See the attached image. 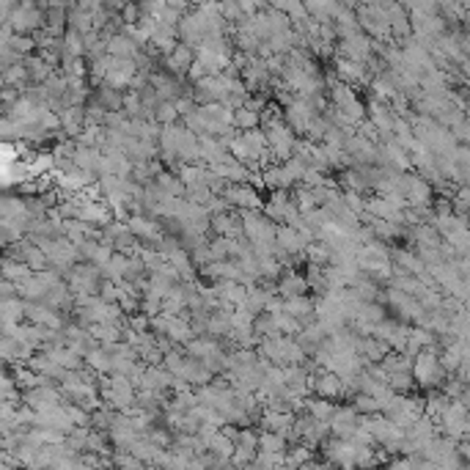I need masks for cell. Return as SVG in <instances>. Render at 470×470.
Here are the masks:
<instances>
[{"mask_svg": "<svg viewBox=\"0 0 470 470\" xmlns=\"http://www.w3.org/2000/svg\"><path fill=\"white\" fill-rule=\"evenodd\" d=\"M341 195H344L346 209H349L352 215H358V218H363V215H366V198H363L360 192H341Z\"/></svg>", "mask_w": 470, "mask_h": 470, "instance_id": "b9f144b4", "label": "cell"}, {"mask_svg": "<svg viewBox=\"0 0 470 470\" xmlns=\"http://www.w3.org/2000/svg\"><path fill=\"white\" fill-rule=\"evenodd\" d=\"M308 264H313V267H330V261H333V251L325 245V242H311L308 245V251H306V256H303Z\"/></svg>", "mask_w": 470, "mask_h": 470, "instance_id": "4316f807", "label": "cell"}, {"mask_svg": "<svg viewBox=\"0 0 470 470\" xmlns=\"http://www.w3.org/2000/svg\"><path fill=\"white\" fill-rule=\"evenodd\" d=\"M220 14H223V20L226 22H231V25H237L245 14H242V6L240 3H234V0H228V3H220Z\"/></svg>", "mask_w": 470, "mask_h": 470, "instance_id": "7bdbcfd3", "label": "cell"}, {"mask_svg": "<svg viewBox=\"0 0 470 470\" xmlns=\"http://www.w3.org/2000/svg\"><path fill=\"white\" fill-rule=\"evenodd\" d=\"M339 470H355V465H341Z\"/></svg>", "mask_w": 470, "mask_h": 470, "instance_id": "680465c9", "label": "cell"}, {"mask_svg": "<svg viewBox=\"0 0 470 470\" xmlns=\"http://www.w3.org/2000/svg\"><path fill=\"white\" fill-rule=\"evenodd\" d=\"M283 165L289 168V174L294 176V182H297V185H303V176H306L308 165H306L303 159H297V157H292V159H289V162H283Z\"/></svg>", "mask_w": 470, "mask_h": 470, "instance_id": "c3c4849f", "label": "cell"}, {"mask_svg": "<svg viewBox=\"0 0 470 470\" xmlns=\"http://www.w3.org/2000/svg\"><path fill=\"white\" fill-rule=\"evenodd\" d=\"M204 443H207V451H209L212 457L223 459V462H231L234 454H237V443L228 438L226 432H215L212 438H207Z\"/></svg>", "mask_w": 470, "mask_h": 470, "instance_id": "ffe728a7", "label": "cell"}, {"mask_svg": "<svg viewBox=\"0 0 470 470\" xmlns=\"http://www.w3.org/2000/svg\"><path fill=\"white\" fill-rule=\"evenodd\" d=\"M0 270H3V281H25V278H31L33 270L25 264V261H17V259H8V256H3V264H0Z\"/></svg>", "mask_w": 470, "mask_h": 470, "instance_id": "603a6c76", "label": "cell"}, {"mask_svg": "<svg viewBox=\"0 0 470 470\" xmlns=\"http://www.w3.org/2000/svg\"><path fill=\"white\" fill-rule=\"evenodd\" d=\"M209 253L215 261H226L228 259V240L226 237H212L209 240Z\"/></svg>", "mask_w": 470, "mask_h": 470, "instance_id": "7dc6e473", "label": "cell"}, {"mask_svg": "<svg viewBox=\"0 0 470 470\" xmlns=\"http://www.w3.org/2000/svg\"><path fill=\"white\" fill-rule=\"evenodd\" d=\"M294 418H297L294 412H275V410H261V415H259L264 432H275V435H283V438L292 435Z\"/></svg>", "mask_w": 470, "mask_h": 470, "instance_id": "5bb4252c", "label": "cell"}, {"mask_svg": "<svg viewBox=\"0 0 470 470\" xmlns=\"http://www.w3.org/2000/svg\"><path fill=\"white\" fill-rule=\"evenodd\" d=\"M377 50V41L374 39H369L366 33H355V36H349V39H341V44H339V56L341 58H349V61L355 63H369L374 56Z\"/></svg>", "mask_w": 470, "mask_h": 470, "instance_id": "3957f363", "label": "cell"}, {"mask_svg": "<svg viewBox=\"0 0 470 470\" xmlns=\"http://www.w3.org/2000/svg\"><path fill=\"white\" fill-rule=\"evenodd\" d=\"M283 119H286V124L292 126L297 135H308V126H311V122L316 119V113L308 107V102H306V99L294 96V99L286 105Z\"/></svg>", "mask_w": 470, "mask_h": 470, "instance_id": "8992f818", "label": "cell"}, {"mask_svg": "<svg viewBox=\"0 0 470 470\" xmlns=\"http://www.w3.org/2000/svg\"><path fill=\"white\" fill-rule=\"evenodd\" d=\"M385 470H412V457H399V459L388 462Z\"/></svg>", "mask_w": 470, "mask_h": 470, "instance_id": "9f6ffc18", "label": "cell"}, {"mask_svg": "<svg viewBox=\"0 0 470 470\" xmlns=\"http://www.w3.org/2000/svg\"><path fill=\"white\" fill-rule=\"evenodd\" d=\"M228 204H231V209H237V212H248V209H264V201H261V192L251 185H231V188L226 190V195H223Z\"/></svg>", "mask_w": 470, "mask_h": 470, "instance_id": "277c9868", "label": "cell"}, {"mask_svg": "<svg viewBox=\"0 0 470 470\" xmlns=\"http://www.w3.org/2000/svg\"><path fill=\"white\" fill-rule=\"evenodd\" d=\"M308 6V14H311L316 22H336V17H339V11H341V3H336V0H327V3H306Z\"/></svg>", "mask_w": 470, "mask_h": 470, "instance_id": "cb8c5ba5", "label": "cell"}, {"mask_svg": "<svg viewBox=\"0 0 470 470\" xmlns=\"http://www.w3.org/2000/svg\"><path fill=\"white\" fill-rule=\"evenodd\" d=\"M86 369L96 372L99 377L113 374V355H110V352H107V349H105L102 344L94 346V349L86 355Z\"/></svg>", "mask_w": 470, "mask_h": 470, "instance_id": "44dd1931", "label": "cell"}, {"mask_svg": "<svg viewBox=\"0 0 470 470\" xmlns=\"http://www.w3.org/2000/svg\"><path fill=\"white\" fill-rule=\"evenodd\" d=\"M141 313H146L149 319H155L162 313V300H157V297H143V303H141Z\"/></svg>", "mask_w": 470, "mask_h": 470, "instance_id": "f907efd6", "label": "cell"}, {"mask_svg": "<svg viewBox=\"0 0 470 470\" xmlns=\"http://www.w3.org/2000/svg\"><path fill=\"white\" fill-rule=\"evenodd\" d=\"M212 190H209V185L204 182V185H198V188H188V192H185V198H188L190 204H195V207H207L209 201H212Z\"/></svg>", "mask_w": 470, "mask_h": 470, "instance_id": "ab89813d", "label": "cell"}, {"mask_svg": "<svg viewBox=\"0 0 470 470\" xmlns=\"http://www.w3.org/2000/svg\"><path fill=\"white\" fill-rule=\"evenodd\" d=\"M20 292H17V283L14 281H3L0 283V300H17Z\"/></svg>", "mask_w": 470, "mask_h": 470, "instance_id": "11a10c76", "label": "cell"}, {"mask_svg": "<svg viewBox=\"0 0 470 470\" xmlns=\"http://www.w3.org/2000/svg\"><path fill=\"white\" fill-rule=\"evenodd\" d=\"M313 391H316V396H319V399H327V402L346 396L341 377L333 374V372H327V369H319V372L313 374Z\"/></svg>", "mask_w": 470, "mask_h": 470, "instance_id": "30bf717a", "label": "cell"}, {"mask_svg": "<svg viewBox=\"0 0 470 470\" xmlns=\"http://www.w3.org/2000/svg\"><path fill=\"white\" fill-rule=\"evenodd\" d=\"M105 47H107V56H113V58H122V61H135L138 56H141V47L126 36V33H116V36H110L107 41H105Z\"/></svg>", "mask_w": 470, "mask_h": 470, "instance_id": "e0dca14e", "label": "cell"}, {"mask_svg": "<svg viewBox=\"0 0 470 470\" xmlns=\"http://www.w3.org/2000/svg\"><path fill=\"white\" fill-rule=\"evenodd\" d=\"M182 116H179V110H176V105L174 102H162L159 107H157V124L159 126H171L176 124Z\"/></svg>", "mask_w": 470, "mask_h": 470, "instance_id": "f35d334b", "label": "cell"}, {"mask_svg": "<svg viewBox=\"0 0 470 470\" xmlns=\"http://www.w3.org/2000/svg\"><path fill=\"white\" fill-rule=\"evenodd\" d=\"M306 412L311 415L313 421H319V424H330L333 421V415H336V405L333 402H327V399H308V407Z\"/></svg>", "mask_w": 470, "mask_h": 470, "instance_id": "d4e9b609", "label": "cell"}, {"mask_svg": "<svg viewBox=\"0 0 470 470\" xmlns=\"http://www.w3.org/2000/svg\"><path fill=\"white\" fill-rule=\"evenodd\" d=\"M179 179L185 182V188H198L207 182V165H182L179 168Z\"/></svg>", "mask_w": 470, "mask_h": 470, "instance_id": "f546056e", "label": "cell"}, {"mask_svg": "<svg viewBox=\"0 0 470 470\" xmlns=\"http://www.w3.org/2000/svg\"><path fill=\"white\" fill-rule=\"evenodd\" d=\"M99 297H102V303H107V306H119V297H122L119 283L102 281V286H99Z\"/></svg>", "mask_w": 470, "mask_h": 470, "instance_id": "60d3db41", "label": "cell"}, {"mask_svg": "<svg viewBox=\"0 0 470 470\" xmlns=\"http://www.w3.org/2000/svg\"><path fill=\"white\" fill-rule=\"evenodd\" d=\"M259 264H261V278H264V281H275V278H283V264L278 261V256L259 259Z\"/></svg>", "mask_w": 470, "mask_h": 470, "instance_id": "8d00e7d4", "label": "cell"}, {"mask_svg": "<svg viewBox=\"0 0 470 470\" xmlns=\"http://www.w3.org/2000/svg\"><path fill=\"white\" fill-rule=\"evenodd\" d=\"M339 188L341 192H366V190H372V182H369V176H366V171L363 168H349V171H341L339 174Z\"/></svg>", "mask_w": 470, "mask_h": 470, "instance_id": "d6986e66", "label": "cell"}, {"mask_svg": "<svg viewBox=\"0 0 470 470\" xmlns=\"http://www.w3.org/2000/svg\"><path fill=\"white\" fill-rule=\"evenodd\" d=\"M405 198L410 209H429L432 185L418 174H405Z\"/></svg>", "mask_w": 470, "mask_h": 470, "instance_id": "5b68a950", "label": "cell"}, {"mask_svg": "<svg viewBox=\"0 0 470 470\" xmlns=\"http://www.w3.org/2000/svg\"><path fill=\"white\" fill-rule=\"evenodd\" d=\"M278 470H294V468H289V465H281V468H278Z\"/></svg>", "mask_w": 470, "mask_h": 470, "instance_id": "91938a15", "label": "cell"}, {"mask_svg": "<svg viewBox=\"0 0 470 470\" xmlns=\"http://www.w3.org/2000/svg\"><path fill=\"white\" fill-rule=\"evenodd\" d=\"M168 325H171V316H168V313H159V316L152 319V333L165 336V333H168Z\"/></svg>", "mask_w": 470, "mask_h": 470, "instance_id": "db71d44e", "label": "cell"}, {"mask_svg": "<svg viewBox=\"0 0 470 470\" xmlns=\"http://www.w3.org/2000/svg\"><path fill=\"white\" fill-rule=\"evenodd\" d=\"M22 405L33 407L36 412L47 407H58V405H63V393L58 385H39V388L22 393Z\"/></svg>", "mask_w": 470, "mask_h": 470, "instance_id": "52a82bcc", "label": "cell"}, {"mask_svg": "<svg viewBox=\"0 0 470 470\" xmlns=\"http://www.w3.org/2000/svg\"><path fill=\"white\" fill-rule=\"evenodd\" d=\"M253 330L261 336V339H281L283 333H281V327H278V322L270 316V313H261L259 319H256V325H253Z\"/></svg>", "mask_w": 470, "mask_h": 470, "instance_id": "4dcf8cb0", "label": "cell"}, {"mask_svg": "<svg viewBox=\"0 0 470 470\" xmlns=\"http://www.w3.org/2000/svg\"><path fill=\"white\" fill-rule=\"evenodd\" d=\"M8 22H11L14 33H20V36H36L47 25V11L39 8V3H33V0H22V3H17Z\"/></svg>", "mask_w": 470, "mask_h": 470, "instance_id": "6da1fadb", "label": "cell"}, {"mask_svg": "<svg viewBox=\"0 0 470 470\" xmlns=\"http://www.w3.org/2000/svg\"><path fill=\"white\" fill-rule=\"evenodd\" d=\"M468 226H470V215H468Z\"/></svg>", "mask_w": 470, "mask_h": 470, "instance_id": "94428289", "label": "cell"}, {"mask_svg": "<svg viewBox=\"0 0 470 470\" xmlns=\"http://www.w3.org/2000/svg\"><path fill=\"white\" fill-rule=\"evenodd\" d=\"M412 377H415V382H418L421 388H435V385L443 382L445 369H443L440 355L435 349H424V352L415 358V363H412Z\"/></svg>", "mask_w": 470, "mask_h": 470, "instance_id": "7a4b0ae2", "label": "cell"}, {"mask_svg": "<svg viewBox=\"0 0 470 470\" xmlns=\"http://www.w3.org/2000/svg\"><path fill=\"white\" fill-rule=\"evenodd\" d=\"M124 113L129 119H143V102H141V91H124Z\"/></svg>", "mask_w": 470, "mask_h": 470, "instance_id": "74e56055", "label": "cell"}, {"mask_svg": "<svg viewBox=\"0 0 470 470\" xmlns=\"http://www.w3.org/2000/svg\"><path fill=\"white\" fill-rule=\"evenodd\" d=\"M146 438L152 440L155 445H159V448H168V445H171V435H168L165 429H155V426H152V432H149Z\"/></svg>", "mask_w": 470, "mask_h": 470, "instance_id": "f5cc1de1", "label": "cell"}, {"mask_svg": "<svg viewBox=\"0 0 470 470\" xmlns=\"http://www.w3.org/2000/svg\"><path fill=\"white\" fill-rule=\"evenodd\" d=\"M355 132H358L360 138H366L369 143H377V146H379V129H377V126H374V122H369V119H366V122H363V124L358 126Z\"/></svg>", "mask_w": 470, "mask_h": 470, "instance_id": "681fc988", "label": "cell"}, {"mask_svg": "<svg viewBox=\"0 0 470 470\" xmlns=\"http://www.w3.org/2000/svg\"><path fill=\"white\" fill-rule=\"evenodd\" d=\"M278 11H283L292 22H300V20H306L308 17V6L306 3H294V0H278V3H273Z\"/></svg>", "mask_w": 470, "mask_h": 470, "instance_id": "1f68e13d", "label": "cell"}, {"mask_svg": "<svg viewBox=\"0 0 470 470\" xmlns=\"http://www.w3.org/2000/svg\"><path fill=\"white\" fill-rule=\"evenodd\" d=\"M313 457V448L308 445H303V443H297V445H292L289 451H286V465L294 470H300L303 465H308Z\"/></svg>", "mask_w": 470, "mask_h": 470, "instance_id": "f1b7e54d", "label": "cell"}, {"mask_svg": "<svg viewBox=\"0 0 470 470\" xmlns=\"http://www.w3.org/2000/svg\"><path fill=\"white\" fill-rule=\"evenodd\" d=\"M185 360H188V355L185 352H179V349H174V352H168L165 355V360H162V366L171 372V374L176 377L179 372H182V366H185Z\"/></svg>", "mask_w": 470, "mask_h": 470, "instance_id": "ee69618b", "label": "cell"}, {"mask_svg": "<svg viewBox=\"0 0 470 470\" xmlns=\"http://www.w3.org/2000/svg\"><path fill=\"white\" fill-rule=\"evenodd\" d=\"M264 14H267V20H270V25H273V33H286V31H292V25H294V22H292L283 11H278L273 3L264 8Z\"/></svg>", "mask_w": 470, "mask_h": 470, "instance_id": "e575fe53", "label": "cell"}, {"mask_svg": "<svg viewBox=\"0 0 470 470\" xmlns=\"http://www.w3.org/2000/svg\"><path fill=\"white\" fill-rule=\"evenodd\" d=\"M107 116L110 113L99 102H94V99L86 105V126H107Z\"/></svg>", "mask_w": 470, "mask_h": 470, "instance_id": "d590c367", "label": "cell"}, {"mask_svg": "<svg viewBox=\"0 0 470 470\" xmlns=\"http://www.w3.org/2000/svg\"><path fill=\"white\" fill-rule=\"evenodd\" d=\"M188 470H209V462H207V454H204V457H195V459H190Z\"/></svg>", "mask_w": 470, "mask_h": 470, "instance_id": "6f0895ef", "label": "cell"}, {"mask_svg": "<svg viewBox=\"0 0 470 470\" xmlns=\"http://www.w3.org/2000/svg\"><path fill=\"white\" fill-rule=\"evenodd\" d=\"M234 126H237V132H251V129H259L261 126V116L259 113H253L248 107H242V110H237L234 113Z\"/></svg>", "mask_w": 470, "mask_h": 470, "instance_id": "d6a6232c", "label": "cell"}, {"mask_svg": "<svg viewBox=\"0 0 470 470\" xmlns=\"http://www.w3.org/2000/svg\"><path fill=\"white\" fill-rule=\"evenodd\" d=\"M333 74H336L341 83H346V86H360V83L369 80L366 63H355V61H349V58H341V56H336V61H333Z\"/></svg>", "mask_w": 470, "mask_h": 470, "instance_id": "4fadbf2b", "label": "cell"}, {"mask_svg": "<svg viewBox=\"0 0 470 470\" xmlns=\"http://www.w3.org/2000/svg\"><path fill=\"white\" fill-rule=\"evenodd\" d=\"M308 281L303 273H294V270H286L283 278L278 281V294L283 300H294V297H308Z\"/></svg>", "mask_w": 470, "mask_h": 470, "instance_id": "2e32d148", "label": "cell"}, {"mask_svg": "<svg viewBox=\"0 0 470 470\" xmlns=\"http://www.w3.org/2000/svg\"><path fill=\"white\" fill-rule=\"evenodd\" d=\"M322 451H325V457H327V462H333V465H355V457H358V443H352V440H339V438H327L322 443Z\"/></svg>", "mask_w": 470, "mask_h": 470, "instance_id": "ba28073f", "label": "cell"}, {"mask_svg": "<svg viewBox=\"0 0 470 470\" xmlns=\"http://www.w3.org/2000/svg\"><path fill=\"white\" fill-rule=\"evenodd\" d=\"M275 245H278V253L292 256V259H300V256H306V251H308L306 237H303L297 228H292V226H278Z\"/></svg>", "mask_w": 470, "mask_h": 470, "instance_id": "9c48e42d", "label": "cell"}, {"mask_svg": "<svg viewBox=\"0 0 470 470\" xmlns=\"http://www.w3.org/2000/svg\"><path fill=\"white\" fill-rule=\"evenodd\" d=\"M28 267H31L33 273H41V270H50V259H47V253L41 251L39 245H33L31 242V248L25 251V259H22Z\"/></svg>", "mask_w": 470, "mask_h": 470, "instance_id": "836d02e7", "label": "cell"}, {"mask_svg": "<svg viewBox=\"0 0 470 470\" xmlns=\"http://www.w3.org/2000/svg\"><path fill=\"white\" fill-rule=\"evenodd\" d=\"M327 91H330V105H333V107H341V110H344V107H352L355 102H360L358 94H355V89L341 83L336 74H327Z\"/></svg>", "mask_w": 470, "mask_h": 470, "instance_id": "ac0fdd59", "label": "cell"}, {"mask_svg": "<svg viewBox=\"0 0 470 470\" xmlns=\"http://www.w3.org/2000/svg\"><path fill=\"white\" fill-rule=\"evenodd\" d=\"M207 209H209V215L215 218V215H226V212H231V204H228L223 195H212V201L207 204Z\"/></svg>", "mask_w": 470, "mask_h": 470, "instance_id": "816d5d0a", "label": "cell"}, {"mask_svg": "<svg viewBox=\"0 0 470 470\" xmlns=\"http://www.w3.org/2000/svg\"><path fill=\"white\" fill-rule=\"evenodd\" d=\"M292 201H294V207H297L303 215H311L313 209H319V204H316V192L308 190L306 185H297V188L292 190Z\"/></svg>", "mask_w": 470, "mask_h": 470, "instance_id": "484cf974", "label": "cell"}, {"mask_svg": "<svg viewBox=\"0 0 470 470\" xmlns=\"http://www.w3.org/2000/svg\"><path fill=\"white\" fill-rule=\"evenodd\" d=\"M94 102H99L107 113H122L124 110V91H116L110 86H99L94 94Z\"/></svg>", "mask_w": 470, "mask_h": 470, "instance_id": "7402d4cb", "label": "cell"}, {"mask_svg": "<svg viewBox=\"0 0 470 470\" xmlns=\"http://www.w3.org/2000/svg\"><path fill=\"white\" fill-rule=\"evenodd\" d=\"M126 327H132L135 333H152V319L146 316V313H132V316H126Z\"/></svg>", "mask_w": 470, "mask_h": 470, "instance_id": "f6af8a7d", "label": "cell"}, {"mask_svg": "<svg viewBox=\"0 0 470 470\" xmlns=\"http://www.w3.org/2000/svg\"><path fill=\"white\" fill-rule=\"evenodd\" d=\"M358 421H360V412L355 407H336V415H333V421H330V432H333V438L339 440H352L355 435V429H358Z\"/></svg>", "mask_w": 470, "mask_h": 470, "instance_id": "8fae6325", "label": "cell"}, {"mask_svg": "<svg viewBox=\"0 0 470 470\" xmlns=\"http://www.w3.org/2000/svg\"><path fill=\"white\" fill-rule=\"evenodd\" d=\"M195 58H198V53H195L192 47L179 41V47H176L168 58H162V66H165V72L174 74V77H188L190 66L195 63Z\"/></svg>", "mask_w": 470, "mask_h": 470, "instance_id": "7c38bea8", "label": "cell"}, {"mask_svg": "<svg viewBox=\"0 0 470 470\" xmlns=\"http://www.w3.org/2000/svg\"><path fill=\"white\" fill-rule=\"evenodd\" d=\"M152 89L157 91L159 96V102H176L179 96L185 94L182 91V86H179V77H174V74H168V72H152Z\"/></svg>", "mask_w": 470, "mask_h": 470, "instance_id": "9a60e30c", "label": "cell"}, {"mask_svg": "<svg viewBox=\"0 0 470 470\" xmlns=\"http://www.w3.org/2000/svg\"><path fill=\"white\" fill-rule=\"evenodd\" d=\"M141 20H143V11H141V6H135V3H126L124 8H122V25H141Z\"/></svg>", "mask_w": 470, "mask_h": 470, "instance_id": "bcb514c9", "label": "cell"}, {"mask_svg": "<svg viewBox=\"0 0 470 470\" xmlns=\"http://www.w3.org/2000/svg\"><path fill=\"white\" fill-rule=\"evenodd\" d=\"M259 451H261V454H283V451H289V445H286L283 435L261 432V435H259Z\"/></svg>", "mask_w": 470, "mask_h": 470, "instance_id": "83f0119b", "label": "cell"}]
</instances>
